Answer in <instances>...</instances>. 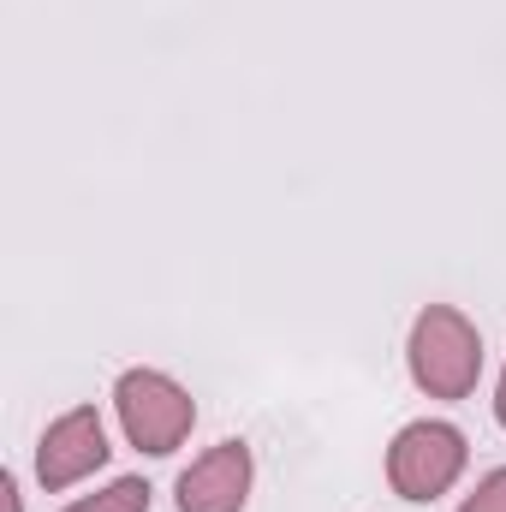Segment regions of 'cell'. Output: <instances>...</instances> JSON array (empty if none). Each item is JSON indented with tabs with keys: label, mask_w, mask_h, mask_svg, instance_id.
<instances>
[{
	"label": "cell",
	"mask_w": 506,
	"mask_h": 512,
	"mask_svg": "<svg viewBox=\"0 0 506 512\" xmlns=\"http://www.w3.org/2000/svg\"><path fill=\"white\" fill-rule=\"evenodd\" d=\"M108 429H102V411L96 405H72L66 417H54L48 429H42V441H36V477H42V489H72V483H84L90 471H102L108 465Z\"/></svg>",
	"instance_id": "4"
},
{
	"label": "cell",
	"mask_w": 506,
	"mask_h": 512,
	"mask_svg": "<svg viewBox=\"0 0 506 512\" xmlns=\"http://www.w3.org/2000/svg\"><path fill=\"white\" fill-rule=\"evenodd\" d=\"M251 447L245 441H221L203 459H191V471H179V512H245L251 501Z\"/></svg>",
	"instance_id": "5"
},
{
	"label": "cell",
	"mask_w": 506,
	"mask_h": 512,
	"mask_svg": "<svg viewBox=\"0 0 506 512\" xmlns=\"http://www.w3.org/2000/svg\"><path fill=\"white\" fill-rule=\"evenodd\" d=\"M495 417H501V429H506V370H501V387H495Z\"/></svg>",
	"instance_id": "8"
},
{
	"label": "cell",
	"mask_w": 506,
	"mask_h": 512,
	"mask_svg": "<svg viewBox=\"0 0 506 512\" xmlns=\"http://www.w3.org/2000/svg\"><path fill=\"white\" fill-rule=\"evenodd\" d=\"M66 512H149V483H143V477H120V483H108V489L72 501Z\"/></svg>",
	"instance_id": "6"
},
{
	"label": "cell",
	"mask_w": 506,
	"mask_h": 512,
	"mask_svg": "<svg viewBox=\"0 0 506 512\" xmlns=\"http://www.w3.org/2000/svg\"><path fill=\"white\" fill-rule=\"evenodd\" d=\"M459 512H506V465L501 471H489V477L465 495V507Z\"/></svg>",
	"instance_id": "7"
},
{
	"label": "cell",
	"mask_w": 506,
	"mask_h": 512,
	"mask_svg": "<svg viewBox=\"0 0 506 512\" xmlns=\"http://www.w3.org/2000/svg\"><path fill=\"white\" fill-rule=\"evenodd\" d=\"M465 465H471V447H465V435L453 429V423H441V417H423V423H405L399 435H393V447H387V483H393V495L399 501H441L459 477H465Z\"/></svg>",
	"instance_id": "3"
},
{
	"label": "cell",
	"mask_w": 506,
	"mask_h": 512,
	"mask_svg": "<svg viewBox=\"0 0 506 512\" xmlns=\"http://www.w3.org/2000/svg\"><path fill=\"white\" fill-rule=\"evenodd\" d=\"M405 364H411V382L429 399H471L477 382H483V334H477V322L465 310L429 304L411 322Z\"/></svg>",
	"instance_id": "1"
},
{
	"label": "cell",
	"mask_w": 506,
	"mask_h": 512,
	"mask_svg": "<svg viewBox=\"0 0 506 512\" xmlns=\"http://www.w3.org/2000/svg\"><path fill=\"white\" fill-rule=\"evenodd\" d=\"M114 411H120V429L137 453L149 459H167L185 447L191 423H197V405L191 393L173 382L167 370H126L114 382Z\"/></svg>",
	"instance_id": "2"
}]
</instances>
